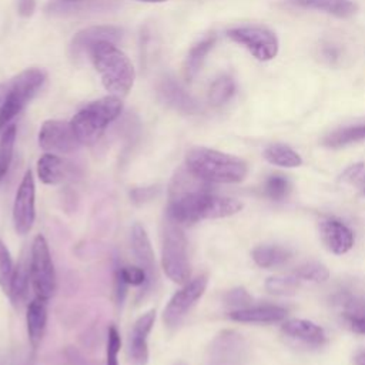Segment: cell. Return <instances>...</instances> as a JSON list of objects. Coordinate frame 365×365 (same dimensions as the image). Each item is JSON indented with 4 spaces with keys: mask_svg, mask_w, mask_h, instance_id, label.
<instances>
[{
    "mask_svg": "<svg viewBox=\"0 0 365 365\" xmlns=\"http://www.w3.org/2000/svg\"><path fill=\"white\" fill-rule=\"evenodd\" d=\"M168 198L165 214L181 225L231 217L242 210L238 200L211 192L208 182L197 178L185 165L173 177Z\"/></svg>",
    "mask_w": 365,
    "mask_h": 365,
    "instance_id": "6da1fadb",
    "label": "cell"
},
{
    "mask_svg": "<svg viewBox=\"0 0 365 365\" xmlns=\"http://www.w3.org/2000/svg\"><path fill=\"white\" fill-rule=\"evenodd\" d=\"M185 167L208 184L240 182L248 173V165L242 158L208 147L190 148L185 154Z\"/></svg>",
    "mask_w": 365,
    "mask_h": 365,
    "instance_id": "7a4b0ae2",
    "label": "cell"
},
{
    "mask_svg": "<svg viewBox=\"0 0 365 365\" xmlns=\"http://www.w3.org/2000/svg\"><path fill=\"white\" fill-rule=\"evenodd\" d=\"M88 54L107 91L123 97L131 90L135 77L134 67L115 43L100 41L90 48Z\"/></svg>",
    "mask_w": 365,
    "mask_h": 365,
    "instance_id": "3957f363",
    "label": "cell"
},
{
    "mask_svg": "<svg viewBox=\"0 0 365 365\" xmlns=\"http://www.w3.org/2000/svg\"><path fill=\"white\" fill-rule=\"evenodd\" d=\"M123 101L117 96H106L83 107L71 118V127L83 145L97 143L107 127L121 114Z\"/></svg>",
    "mask_w": 365,
    "mask_h": 365,
    "instance_id": "277c9868",
    "label": "cell"
},
{
    "mask_svg": "<svg viewBox=\"0 0 365 365\" xmlns=\"http://www.w3.org/2000/svg\"><path fill=\"white\" fill-rule=\"evenodd\" d=\"M46 73L41 68H26L9 81L0 83V131L26 107L43 86Z\"/></svg>",
    "mask_w": 365,
    "mask_h": 365,
    "instance_id": "5b68a950",
    "label": "cell"
},
{
    "mask_svg": "<svg viewBox=\"0 0 365 365\" xmlns=\"http://www.w3.org/2000/svg\"><path fill=\"white\" fill-rule=\"evenodd\" d=\"M160 240L163 271L173 282L185 284L190 278V261L182 225L165 214L161 222Z\"/></svg>",
    "mask_w": 365,
    "mask_h": 365,
    "instance_id": "8992f818",
    "label": "cell"
},
{
    "mask_svg": "<svg viewBox=\"0 0 365 365\" xmlns=\"http://www.w3.org/2000/svg\"><path fill=\"white\" fill-rule=\"evenodd\" d=\"M29 265H30L31 287L36 297L44 301L50 299L56 292L57 279H56V269L51 259L48 244L41 234L36 235L33 240V244L30 248Z\"/></svg>",
    "mask_w": 365,
    "mask_h": 365,
    "instance_id": "52a82bcc",
    "label": "cell"
},
{
    "mask_svg": "<svg viewBox=\"0 0 365 365\" xmlns=\"http://www.w3.org/2000/svg\"><path fill=\"white\" fill-rule=\"evenodd\" d=\"M228 37L245 47L257 60L268 61L278 54L279 43L274 31L264 26H238L227 31Z\"/></svg>",
    "mask_w": 365,
    "mask_h": 365,
    "instance_id": "ba28073f",
    "label": "cell"
},
{
    "mask_svg": "<svg viewBox=\"0 0 365 365\" xmlns=\"http://www.w3.org/2000/svg\"><path fill=\"white\" fill-rule=\"evenodd\" d=\"M208 285V277L205 274L195 277L191 281L182 284V287L174 292V295L167 302L163 321L168 328L178 327L190 309L195 305V302L202 297Z\"/></svg>",
    "mask_w": 365,
    "mask_h": 365,
    "instance_id": "9c48e42d",
    "label": "cell"
},
{
    "mask_svg": "<svg viewBox=\"0 0 365 365\" xmlns=\"http://www.w3.org/2000/svg\"><path fill=\"white\" fill-rule=\"evenodd\" d=\"M38 145L51 154H68L81 144L74 134L71 123L61 120H47L38 131Z\"/></svg>",
    "mask_w": 365,
    "mask_h": 365,
    "instance_id": "30bf717a",
    "label": "cell"
},
{
    "mask_svg": "<svg viewBox=\"0 0 365 365\" xmlns=\"http://www.w3.org/2000/svg\"><path fill=\"white\" fill-rule=\"evenodd\" d=\"M36 185L31 170H27L17 188L14 202H13V224L17 234H27L36 220Z\"/></svg>",
    "mask_w": 365,
    "mask_h": 365,
    "instance_id": "8fae6325",
    "label": "cell"
},
{
    "mask_svg": "<svg viewBox=\"0 0 365 365\" xmlns=\"http://www.w3.org/2000/svg\"><path fill=\"white\" fill-rule=\"evenodd\" d=\"M155 321V311L150 309L140 315L133 325L128 341V354L133 365H147L148 362V334Z\"/></svg>",
    "mask_w": 365,
    "mask_h": 365,
    "instance_id": "7c38bea8",
    "label": "cell"
},
{
    "mask_svg": "<svg viewBox=\"0 0 365 365\" xmlns=\"http://www.w3.org/2000/svg\"><path fill=\"white\" fill-rule=\"evenodd\" d=\"M123 31L114 26H91L84 30H80L74 34L70 44V51L73 57H80L88 54L90 48L100 41H118Z\"/></svg>",
    "mask_w": 365,
    "mask_h": 365,
    "instance_id": "4fadbf2b",
    "label": "cell"
},
{
    "mask_svg": "<svg viewBox=\"0 0 365 365\" xmlns=\"http://www.w3.org/2000/svg\"><path fill=\"white\" fill-rule=\"evenodd\" d=\"M131 250H133L135 259L138 261V265L141 268H144L148 275V281H147V287H145V289H148L157 277L155 257H154V251H153L150 238H148L144 227L138 222H135L131 228Z\"/></svg>",
    "mask_w": 365,
    "mask_h": 365,
    "instance_id": "5bb4252c",
    "label": "cell"
},
{
    "mask_svg": "<svg viewBox=\"0 0 365 365\" xmlns=\"http://www.w3.org/2000/svg\"><path fill=\"white\" fill-rule=\"evenodd\" d=\"M319 232L327 248L336 255L348 252L354 245V232L338 220L321 221Z\"/></svg>",
    "mask_w": 365,
    "mask_h": 365,
    "instance_id": "9a60e30c",
    "label": "cell"
},
{
    "mask_svg": "<svg viewBox=\"0 0 365 365\" xmlns=\"http://www.w3.org/2000/svg\"><path fill=\"white\" fill-rule=\"evenodd\" d=\"M158 94H160V98L168 107L177 111L192 114L198 110L197 101L174 78H170V77L163 78L158 84Z\"/></svg>",
    "mask_w": 365,
    "mask_h": 365,
    "instance_id": "2e32d148",
    "label": "cell"
},
{
    "mask_svg": "<svg viewBox=\"0 0 365 365\" xmlns=\"http://www.w3.org/2000/svg\"><path fill=\"white\" fill-rule=\"evenodd\" d=\"M228 317L237 322L272 324L279 322L287 317V309L278 305H250L240 309H232Z\"/></svg>",
    "mask_w": 365,
    "mask_h": 365,
    "instance_id": "e0dca14e",
    "label": "cell"
},
{
    "mask_svg": "<svg viewBox=\"0 0 365 365\" xmlns=\"http://www.w3.org/2000/svg\"><path fill=\"white\" fill-rule=\"evenodd\" d=\"M37 175L47 185H57L71 175V164L57 154L46 153L37 161Z\"/></svg>",
    "mask_w": 365,
    "mask_h": 365,
    "instance_id": "ac0fdd59",
    "label": "cell"
},
{
    "mask_svg": "<svg viewBox=\"0 0 365 365\" xmlns=\"http://www.w3.org/2000/svg\"><path fill=\"white\" fill-rule=\"evenodd\" d=\"M26 324H27V334L31 346L36 349L44 336L46 327H47V307L46 301L36 297L27 304L26 311Z\"/></svg>",
    "mask_w": 365,
    "mask_h": 365,
    "instance_id": "d6986e66",
    "label": "cell"
},
{
    "mask_svg": "<svg viewBox=\"0 0 365 365\" xmlns=\"http://www.w3.org/2000/svg\"><path fill=\"white\" fill-rule=\"evenodd\" d=\"M282 332L291 338L299 339L305 344L318 346L327 341L325 331L307 319H288L282 324Z\"/></svg>",
    "mask_w": 365,
    "mask_h": 365,
    "instance_id": "ffe728a7",
    "label": "cell"
},
{
    "mask_svg": "<svg viewBox=\"0 0 365 365\" xmlns=\"http://www.w3.org/2000/svg\"><path fill=\"white\" fill-rule=\"evenodd\" d=\"M29 284H31L30 265L29 259L23 255L14 267V272L7 289L9 298L16 308H21L23 305H26L29 297Z\"/></svg>",
    "mask_w": 365,
    "mask_h": 365,
    "instance_id": "44dd1931",
    "label": "cell"
},
{
    "mask_svg": "<svg viewBox=\"0 0 365 365\" xmlns=\"http://www.w3.org/2000/svg\"><path fill=\"white\" fill-rule=\"evenodd\" d=\"M291 4L302 9H311L332 14L336 17H351L358 6L352 0H288Z\"/></svg>",
    "mask_w": 365,
    "mask_h": 365,
    "instance_id": "7402d4cb",
    "label": "cell"
},
{
    "mask_svg": "<svg viewBox=\"0 0 365 365\" xmlns=\"http://www.w3.org/2000/svg\"><path fill=\"white\" fill-rule=\"evenodd\" d=\"M215 41H217V36L211 33L191 47V50L188 51L185 61H184V77L188 81H191L197 76V73L201 70L202 63H204L207 54L214 47Z\"/></svg>",
    "mask_w": 365,
    "mask_h": 365,
    "instance_id": "603a6c76",
    "label": "cell"
},
{
    "mask_svg": "<svg viewBox=\"0 0 365 365\" xmlns=\"http://www.w3.org/2000/svg\"><path fill=\"white\" fill-rule=\"evenodd\" d=\"M252 259L261 268H272L285 264L291 258V251L278 245H259L252 250Z\"/></svg>",
    "mask_w": 365,
    "mask_h": 365,
    "instance_id": "cb8c5ba5",
    "label": "cell"
},
{
    "mask_svg": "<svg viewBox=\"0 0 365 365\" xmlns=\"http://www.w3.org/2000/svg\"><path fill=\"white\" fill-rule=\"evenodd\" d=\"M264 157L268 163L278 167H285V168H294L302 164L301 155L295 150H292L289 145H285L281 143L269 144L264 150Z\"/></svg>",
    "mask_w": 365,
    "mask_h": 365,
    "instance_id": "d4e9b609",
    "label": "cell"
},
{
    "mask_svg": "<svg viewBox=\"0 0 365 365\" xmlns=\"http://www.w3.org/2000/svg\"><path fill=\"white\" fill-rule=\"evenodd\" d=\"M359 141H365V124L348 125L329 133L324 138V145L338 148Z\"/></svg>",
    "mask_w": 365,
    "mask_h": 365,
    "instance_id": "484cf974",
    "label": "cell"
},
{
    "mask_svg": "<svg viewBox=\"0 0 365 365\" xmlns=\"http://www.w3.org/2000/svg\"><path fill=\"white\" fill-rule=\"evenodd\" d=\"M234 93H235L234 78L228 74H222L212 81L208 90V101L212 106H222L234 96Z\"/></svg>",
    "mask_w": 365,
    "mask_h": 365,
    "instance_id": "4316f807",
    "label": "cell"
},
{
    "mask_svg": "<svg viewBox=\"0 0 365 365\" xmlns=\"http://www.w3.org/2000/svg\"><path fill=\"white\" fill-rule=\"evenodd\" d=\"M14 141H16V125L11 124L6 130H3V134L0 137V182L3 181V178L6 177L10 168Z\"/></svg>",
    "mask_w": 365,
    "mask_h": 365,
    "instance_id": "83f0119b",
    "label": "cell"
},
{
    "mask_svg": "<svg viewBox=\"0 0 365 365\" xmlns=\"http://www.w3.org/2000/svg\"><path fill=\"white\" fill-rule=\"evenodd\" d=\"M301 279L291 274V275H277V277H269L265 281V288L271 294L277 295H289L294 294L298 287H299Z\"/></svg>",
    "mask_w": 365,
    "mask_h": 365,
    "instance_id": "f1b7e54d",
    "label": "cell"
},
{
    "mask_svg": "<svg viewBox=\"0 0 365 365\" xmlns=\"http://www.w3.org/2000/svg\"><path fill=\"white\" fill-rule=\"evenodd\" d=\"M301 281H312V282H324L329 277L328 268L321 262H305L299 265L294 272Z\"/></svg>",
    "mask_w": 365,
    "mask_h": 365,
    "instance_id": "f546056e",
    "label": "cell"
},
{
    "mask_svg": "<svg viewBox=\"0 0 365 365\" xmlns=\"http://www.w3.org/2000/svg\"><path fill=\"white\" fill-rule=\"evenodd\" d=\"M14 272V264L7 245L0 240V287L7 292L11 277Z\"/></svg>",
    "mask_w": 365,
    "mask_h": 365,
    "instance_id": "4dcf8cb0",
    "label": "cell"
},
{
    "mask_svg": "<svg viewBox=\"0 0 365 365\" xmlns=\"http://www.w3.org/2000/svg\"><path fill=\"white\" fill-rule=\"evenodd\" d=\"M117 269L127 285L141 287V291L145 289L148 275L144 268H141L140 265H125V267H118Z\"/></svg>",
    "mask_w": 365,
    "mask_h": 365,
    "instance_id": "1f68e13d",
    "label": "cell"
},
{
    "mask_svg": "<svg viewBox=\"0 0 365 365\" xmlns=\"http://www.w3.org/2000/svg\"><path fill=\"white\" fill-rule=\"evenodd\" d=\"M121 348V338L115 325H110L107 331L106 365H118V352Z\"/></svg>",
    "mask_w": 365,
    "mask_h": 365,
    "instance_id": "d6a6232c",
    "label": "cell"
},
{
    "mask_svg": "<svg viewBox=\"0 0 365 365\" xmlns=\"http://www.w3.org/2000/svg\"><path fill=\"white\" fill-rule=\"evenodd\" d=\"M288 181L285 177L279 175V174H275V175H271L267 182H265V194L271 198V200H275V201H279L282 200L287 192H288Z\"/></svg>",
    "mask_w": 365,
    "mask_h": 365,
    "instance_id": "836d02e7",
    "label": "cell"
},
{
    "mask_svg": "<svg viewBox=\"0 0 365 365\" xmlns=\"http://www.w3.org/2000/svg\"><path fill=\"white\" fill-rule=\"evenodd\" d=\"M341 181L354 187H365V163H355L349 165L342 174Z\"/></svg>",
    "mask_w": 365,
    "mask_h": 365,
    "instance_id": "e575fe53",
    "label": "cell"
},
{
    "mask_svg": "<svg viewBox=\"0 0 365 365\" xmlns=\"http://www.w3.org/2000/svg\"><path fill=\"white\" fill-rule=\"evenodd\" d=\"M224 301L227 305L234 307V309H240L251 305V297L244 288H234L228 291L224 297Z\"/></svg>",
    "mask_w": 365,
    "mask_h": 365,
    "instance_id": "d590c367",
    "label": "cell"
},
{
    "mask_svg": "<svg viewBox=\"0 0 365 365\" xmlns=\"http://www.w3.org/2000/svg\"><path fill=\"white\" fill-rule=\"evenodd\" d=\"M346 321L354 332L365 334V311L346 314Z\"/></svg>",
    "mask_w": 365,
    "mask_h": 365,
    "instance_id": "8d00e7d4",
    "label": "cell"
},
{
    "mask_svg": "<svg viewBox=\"0 0 365 365\" xmlns=\"http://www.w3.org/2000/svg\"><path fill=\"white\" fill-rule=\"evenodd\" d=\"M127 287L128 285L121 278L118 269H115V274H114V294H115L117 304H123V301L125 298V294H127Z\"/></svg>",
    "mask_w": 365,
    "mask_h": 365,
    "instance_id": "74e56055",
    "label": "cell"
},
{
    "mask_svg": "<svg viewBox=\"0 0 365 365\" xmlns=\"http://www.w3.org/2000/svg\"><path fill=\"white\" fill-rule=\"evenodd\" d=\"M158 191V188L155 187H144V188H135L131 192L133 201L135 202H143V201H148L150 198H153V195H155V192Z\"/></svg>",
    "mask_w": 365,
    "mask_h": 365,
    "instance_id": "f35d334b",
    "label": "cell"
},
{
    "mask_svg": "<svg viewBox=\"0 0 365 365\" xmlns=\"http://www.w3.org/2000/svg\"><path fill=\"white\" fill-rule=\"evenodd\" d=\"M36 9V1L34 0H17V11L20 16H31Z\"/></svg>",
    "mask_w": 365,
    "mask_h": 365,
    "instance_id": "ab89813d",
    "label": "cell"
},
{
    "mask_svg": "<svg viewBox=\"0 0 365 365\" xmlns=\"http://www.w3.org/2000/svg\"><path fill=\"white\" fill-rule=\"evenodd\" d=\"M354 364L355 365H365V351H361L354 356Z\"/></svg>",
    "mask_w": 365,
    "mask_h": 365,
    "instance_id": "60d3db41",
    "label": "cell"
},
{
    "mask_svg": "<svg viewBox=\"0 0 365 365\" xmlns=\"http://www.w3.org/2000/svg\"><path fill=\"white\" fill-rule=\"evenodd\" d=\"M135 1H143V3H163L165 0H135Z\"/></svg>",
    "mask_w": 365,
    "mask_h": 365,
    "instance_id": "b9f144b4",
    "label": "cell"
},
{
    "mask_svg": "<svg viewBox=\"0 0 365 365\" xmlns=\"http://www.w3.org/2000/svg\"><path fill=\"white\" fill-rule=\"evenodd\" d=\"M58 1H78V0H58Z\"/></svg>",
    "mask_w": 365,
    "mask_h": 365,
    "instance_id": "7bdbcfd3",
    "label": "cell"
},
{
    "mask_svg": "<svg viewBox=\"0 0 365 365\" xmlns=\"http://www.w3.org/2000/svg\"><path fill=\"white\" fill-rule=\"evenodd\" d=\"M177 365H185V364H177Z\"/></svg>",
    "mask_w": 365,
    "mask_h": 365,
    "instance_id": "ee69618b",
    "label": "cell"
}]
</instances>
